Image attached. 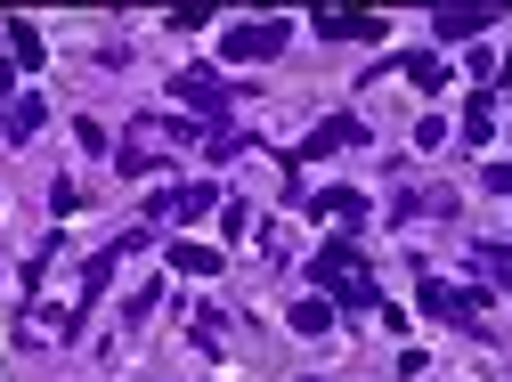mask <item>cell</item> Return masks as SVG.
Returning <instances> with one entry per match:
<instances>
[{
    "label": "cell",
    "instance_id": "1",
    "mask_svg": "<svg viewBox=\"0 0 512 382\" xmlns=\"http://www.w3.org/2000/svg\"><path fill=\"white\" fill-rule=\"evenodd\" d=\"M317 277H326L350 309H374V277L358 269V252H350V244H326V252H317Z\"/></svg>",
    "mask_w": 512,
    "mask_h": 382
},
{
    "label": "cell",
    "instance_id": "2",
    "mask_svg": "<svg viewBox=\"0 0 512 382\" xmlns=\"http://www.w3.org/2000/svg\"><path fill=\"white\" fill-rule=\"evenodd\" d=\"M285 49V25H244V33H228V57H277Z\"/></svg>",
    "mask_w": 512,
    "mask_h": 382
},
{
    "label": "cell",
    "instance_id": "3",
    "mask_svg": "<svg viewBox=\"0 0 512 382\" xmlns=\"http://www.w3.org/2000/svg\"><path fill=\"white\" fill-rule=\"evenodd\" d=\"M171 90H179V98H187V106H204V114H228V90H220V82H212V74H179V82H171Z\"/></svg>",
    "mask_w": 512,
    "mask_h": 382
},
{
    "label": "cell",
    "instance_id": "4",
    "mask_svg": "<svg viewBox=\"0 0 512 382\" xmlns=\"http://www.w3.org/2000/svg\"><path fill=\"white\" fill-rule=\"evenodd\" d=\"M220 196H212V187H179V196H155V212L163 220H196V212H212Z\"/></svg>",
    "mask_w": 512,
    "mask_h": 382
},
{
    "label": "cell",
    "instance_id": "5",
    "mask_svg": "<svg viewBox=\"0 0 512 382\" xmlns=\"http://www.w3.org/2000/svg\"><path fill=\"white\" fill-rule=\"evenodd\" d=\"M366 139V122H326L317 139H301V155H334V147H358Z\"/></svg>",
    "mask_w": 512,
    "mask_h": 382
},
{
    "label": "cell",
    "instance_id": "6",
    "mask_svg": "<svg viewBox=\"0 0 512 382\" xmlns=\"http://www.w3.org/2000/svg\"><path fill=\"white\" fill-rule=\"evenodd\" d=\"M317 33H326V41H374L382 17H317Z\"/></svg>",
    "mask_w": 512,
    "mask_h": 382
},
{
    "label": "cell",
    "instance_id": "7",
    "mask_svg": "<svg viewBox=\"0 0 512 382\" xmlns=\"http://www.w3.org/2000/svg\"><path fill=\"white\" fill-rule=\"evenodd\" d=\"M0 131H9V139H33V131H41V98H17V106H9V122H0Z\"/></svg>",
    "mask_w": 512,
    "mask_h": 382
},
{
    "label": "cell",
    "instance_id": "8",
    "mask_svg": "<svg viewBox=\"0 0 512 382\" xmlns=\"http://www.w3.org/2000/svg\"><path fill=\"white\" fill-rule=\"evenodd\" d=\"M171 261H179L187 277H212V269H220V252H204V244H179V252H171Z\"/></svg>",
    "mask_w": 512,
    "mask_h": 382
},
{
    "label": "cell",
    "instance_id": "9",
    "mask_svg": "<svg viewBox=\"0 0 512 382\" xmlns=\"http://www.w3.org/2000/svg\"><path fill=\"white\" fill-rule=\"evenodd\" d=\"M464 131H472V139H488V131H496V98H488V90L472 98V114H464Z\"/></svg>",
    "mask_w": 512,
    "mask_h": 382
},
{
    "label": "cell",
    "instance_id": "10",
    "mask_svg": "<svg viewBox=\"0 0 512 382\" xmlns=\"http://www.w3.org/2000/svg\"><path fill=\"white\" fill-rule=\"evenodd\" d=\"M488 9H439V33H480Z\"/></svg>",
    "mask_w": 512,
    "mask_h": 382
},
{
    "label": "cell",
    "instance_id": "11",
    "mask_svg": "<svg viewBox=\"0 0 512 382\" xmlns=\"http://www.w3.org/2000/svg\"><path fill=\"white\" fill-rule=\"evenodd\" d=\"M9 41H17V66H41V33H33V25H25V17H17V25H9Z\"/></svg>",
    "mask_w": 512,
    "mask_h": 382
},
{
    "label": "cell",
    "instance_id": "12",
    "mask_svg": "<svg viewBox=\"0 0 512 382\" xmlns=\"http://www.w3.org/2000/svg\"><path fill=\"white\" fill-rule=\"evenodd\" d=\"M293 326H301V334H326V326H334V309H326V301H301V309H293Z\"/></svg>",
    "mask_w": 512,
    "mask_h": 382
},
{
    "label": "cell",
    "instance_id": "13",
    "mask_svg": "<svg viewBox=\"0 0 512 382\" xmlns=\"http://www.w3.org/2000/svg\"><path fill=\"white\" fill-rule=\"evenodd\" d=\"M488 187H496V196H512V163H504V171H488Z\"/></svg>",
    "mask_w": 512,
    "mask_h": 382
}]
</instances>
